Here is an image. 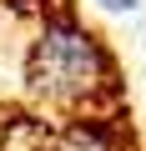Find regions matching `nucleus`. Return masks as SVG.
<instances>
[{"label": "nucleus", "mask_w": 146, "mask_h": 151, "mask_svg": "<svg viewBox=\"0 0 146 151\" xmlns=\"http://www.w3.org/2000/svg\"><path fill=\"white\" fill-rule=\"evenodd\" d=\"M40 151H121L101 126H91V121H76V126H65V131H55V136H45L40 141Z\"/></svg>", "instance_id": "nucleus-2"}, {"label": "nucleus", "mask_w": 146, "mask_h": 151, "mask_svg": "<svg viewBox=\"0 0 146 151\" xmlns=\"http://www.w3.org/2000/svg\"><path fill=\"white\" fill-rule=\"evenodd\" d=\"M30 86L50 106H86L111 86V55L86 25L50 20L30 45Z\"/></svg>", "instance_id": "nucleus-1"}, {"label": "nucleus", "mask_w": 146, "mask_h": 151, "mask_svg": "<svg viewBox=\"0 0 146 151\" xmlns=\"http://www.w3.org/2000/svg\"><path fill=\"white\" fill-rule=\"evenodd\" d=\"M101 10H111V15H131L136 10V0H96Z\"/></svg>", "instance_id": "nucleus-3"}]
</instances>
